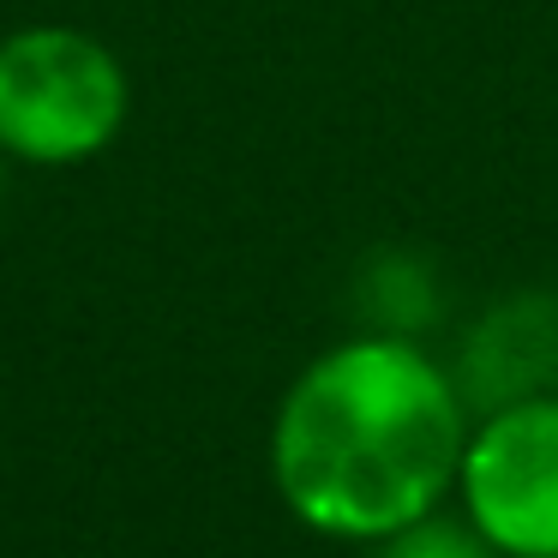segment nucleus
I'll return each instance as SVG.
<instances>
[{"mask_svg":"<svg viewBox=\"0 0 558 558\" xmlns=\"http://www.w3.org/2000/svg\"><path fill=\"white\" fill-rule=\"evenodd\" d=\"M462 450L469 402L457 378L409 337H354L282 397L270 469L301 522L342 541H385L445 505Z\"/></svg>","mask_w":558,"mask_h":558,"instance_id":"nucleus-1","label":"nucleus"},{"mask_svg":"<svg viewBox=\"0 0 558 558\" xmlns=\"http://www.w3.org/2000/svg\"><path fill=\"white\" fill-rule=\"evenodd\" d=\"M126 78L102 43L78 31H25L0 43V150L31 162H78L114 138Z\"/></svg>","mask_w":558,"mask_h":558,"instance_id":"nucleus-2","label":"nucleus"},{"mask_svg":"<svg viewBox=\"0 0 558 558\" xmlns=\"http://www.w3.org/2000/svg\"><path fill=\"white\" fill-rule=\"evenodd\" d=\"M457 493L505 558H558V390L481 414Z\"/></svg>","mask_w":558,"mask_h":558,"instance_id":"nucleus-3","label":"nucleus"},{"mask_svg":"<svg viewBox=\"0 0 558 558\" xmlns=\"http://www.w3.org/2000/svg\"><path fill=\"white\" fill-rule=\"evenodd\" d=\"M457 390L469 414H493L558 390V294L529 289L486 306L457 354Z\"/></svg>","mask_w":558,"mask_h":558,"instance_id":"nucleus-4","label":"nucleus"},{"mask_svg":"<svg viewBox=\"0 0 558 558\" xmlns=\"http://www.w3.org/2000/svg\"><path fill=\"white\" fill-rule=\"evenodd\" d=\"M361 313L373 318V337H421L438 318V282L414 253H378L361 270Z\"/></svg>","mask_w":558,"mask_h":558,"instance_id":"nucleus-5","label":"nucleus"},{"mask_svg":"<svg viewBox=\"0 0 558 558\" xmlns=\"http://www.w3.org/2000/svg\"><path fill=\"white\" fill-rule=\"evenodd\" d=\"M373 558H505V553L469 517H438V510H426V517L390 529Z\"/></svg>","mask_w":558,"mask_h":558,"instance_id":"nucleus-6","label":"nucleus"}]
</instances>
